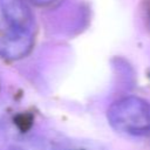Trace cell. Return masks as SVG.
Masks as SVG:
<instances>
[{
  "instance_id": "cell-1",
  "label": "cell",
  "mask_w": 150,
  "mask_h": 150,
  "mask_svg": "<svg viewBox=\"0 0 150 150\" xmlns=\"http://www.w3.org/2000/svg\"><path fill=\"white\" fill-rule=\"evenodd\" d=\"M35 35V19L26 0H0V56L25 57L34 46Z\"/></svg>"
},
{
  "instance_id": "cell-2",
  "label": "cell",
  "mask_w": 150,
  "mask_h": 150,
  "mask_svg": "<svg viewBox=\"0 0 150 150\" xmlns=\"http://www.w3.org/2000/svg\"><path fill=\"white\" fill-rule=\"evenodd\" d=\"M108 120L112 128L129 135L150 132V103L130 96L110 105Z\"/></svg>"
},
{
  "instance_id": "cell-3",
  "label": "cell",
  "mask_w": 150,
  "mask_h": 150,
  "mask_svg": "<svg viewBox=\"0 0 150 150\" xmlns=\"http://www.w3.org/2000/svg\"><path fill=\"white\" fill-rule=\"evenodd\" d=\"M28 2H32L34 5H38V6H46V5H49L52 2H54L55 0H26Z\"/></svg>"
},
{
  "instance_id": "cell-4",
  "label": "cell",
  "mask_w": 150,
  "mask_h": 150,
  "mask_svg": "<svg viewBox=\"0 0 150 150\" xmlns=\"http://www.w3.org/2000/svg\"><path fill=\"white\" fill-rule=\"evenodd\" d=\"M57 150H88L86 148H77V146H62Z\"/></svg>"
}]
</instances>
